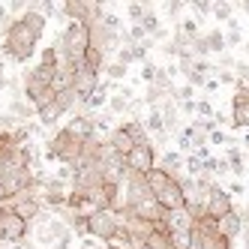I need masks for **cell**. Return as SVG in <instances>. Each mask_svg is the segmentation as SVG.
Listing matches in <instances>:
<instances>
[{"label":"cell","instance_id":"1","mask_svg":"<svg viewBox=\"0 0 249 249\" xmlns=\"http://www.w3.org/2000/svg\"><path fill=\"white\" fill-rule=\"evenodd\" d=\"M42 33L33 30L24 18H15L6 33H3V60H12V63H27L33 57V51H36V42H39Z\"/></svg>","mask_w":249,"mask_h":249},{"label":"cell","instance_id":"2","mask_svg":"<svg viewBox=\"0 0 249 249\" xmlns=\"http://www.w3.org/2000/svg\"><path fill=\"white\" fill-rule=\"evenodd\" d=\"M147 186H150V192H153V198H156V204L162 207L165 213H171V210H183V186H180V177H171V174H165L162 168H153L150 174H147Z\"/></svg>","mask_w":249,"mask_h":249},{"label":"cell","instance_id":"3","mask_svg":"<svg viewBox=\"0 0 249 249\" xmlns=\"http://www.w3.org/2000/svg\"><path fill=\"white\" fill-rule=\"evenodd\" d=\"M57 51H60L63 63H75V60H84V54L90 51V24H78V21H69V24H66V30L60 33Z\"/></svg>","mask_w":249,"mask_h":249},{"label":"cell","instance_id":"4","mask_svg":"<svg viewBox=\"0 0 249 249\" xmlns=\"http://www.w3.org/2000/svg\"><path fill=\"white\" fill-rule=\"evenodd\" d=\"M84 153V138H78L69 126L57 129L48 141V150H45V159L48 162H63V165H72L75 159Z\"/></svg>","mask_w":249,"mask_h":249},{"label":"cell","instance_id":"5","mask_svg":"<svg viewBox=\"0 0 249 249\" xmlns=\"http://www.w3.org/2000/svg\"><path fill=\"white\" fill-rule=\"evenodd\" d=\"M120 213H114V210H96V213H90L87 216V237H93V240H99V243H108L117 231H120Z\"/></svg>","mask_w":249,"mask_h":249},{"label":"cell","instance_id":"6","mask_svg":"<svg viewBox=\"0 0 249 249\" xmlns=\"http://www.w3.org/2000/svg\"><path fill=\"white\" fill-rule=\"evenodd\" d=\"M27 231H30V222H24L9 204L0 207V243H9V246L21 243L27 240Z\"/></svg>","mask_w":249,"mask_h":249},{"label":"cell","instance_id":"7","mask_svg":"<svg viewBox=\"0 0 249 249\" xmlns=\"http://www.w3.org/2000/svg\"><path fill=\"white\" fill-rule=\"evenodd\" d=\"M156 156H159V150L153 147V141H150V144H138V147L126 156V168H129L132 174L147 177V174L156 168Z\"/></svg>","mask_w":249,"mask_h":249},{"label":"cell","instance_id":"8","mask_svg":"<svg viewBox=\"0 0 249 249\" xmlns=\"http://www.w3.org/2000/svg\"><path fill=\"white\" fill-rule=\"evenodd\" d=\"M231 210H234V198H231V192H228L225 186H216V183H213V189H210V195H207V216L219 222L222 216H228Z\"/></svg>","mask_w":249,"mask_h":249},{"label":"cell","instance_id":"9","mask_svg":"<svg viewBox=\"0 0 249 249\" xmlns=\"http://www.w3.org/2000/svg\"><path fill=\"white\" fill-rule=\"evenodd\" d=\"M69 231V225L60 219V216H54V213H51V216H45L39 225H36V243L39 246H54L63 234Z\"/></svg>","mask_w":249,"mask_h":249},{"label":"cell","instance_id":"10","mask_svg":"<svg viewBox=\"0 0 249 249\" xmlns=\"http://www.w3.org/2000/svg\"><path fill=\"white\" fill-rule=\"evenodd\" d=\"M231 123L234 129H249V90H237L231 99Z\"/></svg>","mask_w":249,"mask_h":249},{"label":"cell","instance_id":"11","mask_svg":"<svg viewBox=\"0 0 249 249\" xmlns=\"http://www.w3.org/2000/svg\"><path fill=\"white\" fill-rule=\"evenodd\" d=\"M108 147H111L114 153H120V156H129V153L135 150V141H132V135L123 129V126H117V129H111V135H108Z\"/></svg>","mask_w":249,"mask_h":249},{"label":"cell","instance_id":"12","mask_svg":"<svg viewBox=\"0 0 249 249\" xmlns=\"http://www.w3.org/2000/svg\"><path fill=\"white\" fill-rule=\"evenodd\" d=\"M69 129H72L78 138L90 141V138L96 135V123H93V114H78V117H72V120H69Z\"/></svg>","mask_w":249,"mask_h":249},{"label":"cell","instance_id":"13","mask_svg":"<svg viewBox=\"0 0 249 249\" xmlns=\"http://www.w3.org/2000/svg\"><path fill=\"white\" fill-rule=\"evenodd\" d=\"M216 225H219V234H222L225 240H234V237H240V234H243V222H240V216H237L234 210H231L228 216H222Z\"/></svg>","mask_w":249,"mask_h":249},{"label":"cell","instance_id":"14","mask_svg":"<svg viewBox=\"0 0 249 249\" xmlns=\"http://www.w3.org/2000/svg\"><path fill=\"white\" fill-rule=\"evenodd\" d=\"M108 87H111V81H105V84L99 81V87H96V90H93V96H90V99H87V102H81L87 114H93V111H99V108H102V105H105V102H108Z\"/></svg>","mask_w":249,"mask_h":249},{"label":"cell","instance_id":"15","mask_svg":"<svg viewBox=\"0 0 249 249\" xmlns=\"http://www.w3.org/2000/svg\"><path fill=\"white\" fill-rule=\"evenodd\" d=\"M165 222H168L171 231H192V225H195L186 210H171V213H165Z\"/></svg>","mask_w":249,"mask_h":249},{"label":"cell","instance_id":"16","mask_svg":"<svg viewBox=\"0 0 249 249\" xmlns=\"http://www.w3.org/2000/svg\"><path fill=\"white\" fill-rule=\"evenodd\" d=\"M120 126H123V129H126V132L132 135V141H135V147H138V144H150V138H147V129H144V123H141V120L129 117V120H123Z\"/></svg>","mask_w":249,"mask_h":249},{"label":"cell","instance_id":"17","mask_svg":"<svg viewBox=\"0 0 249 249\" xmlns=\"http://www.w3.org/2000/svg\"><path fill=\"white\" fill-rule=\"evenodd\" d=\"M156 168H162L165 174L177 177V171L183 168V156L177 153V150H168V153H162V159H159V162H156Z\"/></svg>","mask_w":249,"mask_h":249},{"label":"cell","instance_id":"18","mask_svg":"<svg viewBox=\"0 0 249 249\" xmlns=\"http://www.w3.org/2000/svg\"><path fill=\"white\" fill-rule=\"evenodd\" d=\"M9 114H15L21 123H30L33 114H36V108H33L27 99H12V102H9Z\"/></svg>","mask_w":249,"mask_h":249},{"label":"cell","instance_id":"19","mask_svg":"<svg viewBox=\"0 0 249 249\" xmlns=\"http://www.w3.org/2000/svg\"><path fill=\"white\" fill-rule=\"evenodd\" d=\"M225 162H228L231 174H237V177L246 171V165H243V150H240L237 144H228V150H225Z\"/></svg>","mask_w":249,"mask_h":249},{"label":"cell","instance_id":"20","mask_svg":"<svg viewBox=\"0 0 249 249\" xmlns=\"http://www.w3.org/2000/svg\"><path fill=\"white\" fill-rule=\"evenodd\" d=\"M159 111H162L165 132H168V135H171V132H177V114H180V108H177V102H174V99H168V102H165Z\"/></svg>","mask_w":249,"mask_h":249},{"label":"cell","instance_id":"21","mask_svg":"<svg viewBox=\"0 0 249 249\" xmlns=\"http://www.w3.org/2000/svg\"><path fill=\"white\" fill-rule=\"evenodd\" d=\"M204 42H207V51L210 54H225V33L222 30H207L204 33Z\"/></svg>","mask_w":249,"mask_h":249},{"label":"cell","instance_id":"22","mask_svg":"<svg viewBox=\"0 0 249 249\" xmlns=\"http://www.w3.org/2000/svg\"><path fill=\"white\" fill-rule=\"evenodd\" d=\"M126 75H129V66H123V63H117V60L105 63V78H108L111 84H114V81H123Z\"/></svg>","mask_w":249,"mask_h":249},{"label":"cell","instance_id":"23","mask_svg":"<svg viewBox=\"0 0 249 249\" xmlns=\"http://www.w3.org/2000/svg\"><path fill=\"white\" fill-rule=\"evenodd\" d=\"M129 108H132V99H126L123 93H114V96L108 99V111H111V114H126Z\"/></svg>","mask_w":249,"mask_h":249},{"label":"cell","instance_id":"24","mask_svg":"<svg viewBox=\"0 0 249 249\" xmlns=\"http://www.w3.org/2000/svg\"><path fill=\"white\" fill-rule=\"evenodd\" d=\"M141 27H144V33L147 36H153V33L159 30V18H156V12L147 6V12H144V18H141Z\"/></svg>","mask_w":249,"mask_h":249},{"label":"cell","instance_id":"25","mask_svg":"<svg viewBox=\"0 0 249 249\" xmlns=\"http://www.w3.org/2000/svg\"><path fill=\"white\" fill-rule=\"evenodd\" d=\"M102 27H108V30H114V33H123V21L117 18V15L114 12H108V9H105V15H102V21H99Z\"/></svg>","mask_w":249,"mask_h":249},{"label":"cell","instance_id":"26","mask_svg":"<svg viewBox=\"0 0 249 249\" xmlns=\"http://www.w3.org/2000/svg\"><path fill=\"white\" fill-rule=\"evenodd\" d=\"M195 114L204 117V120H213V114H216V111H213V105L207 99H195Z\"/></svg>","mask_w":249,"mask_h":249},{"label":"cell","instance_id":"27","mask_svg":"<svg viewBox=\"0 0 249 249\" xmlns=\"http://www.w3.org/2000/svg\"><path fill=\"white\" fill-rule=\"evenodd\" d=\"M15 126H21V120L18 117H15V114H0V132H12Z\"/></svg>","mask_w":249,"mask_h":249},{"label":"cell","instance_id":"28","mask_svg":"<svg viewBox=\"0 0 249 249\" xmlns=\"http://www.w3.org/2000/svg\"><path fill=\"white\" fill-rule=\"evenodd\" d=\"M147 6H150V3H129V6H126V12H129V18H132L135 24H141V18H144V12H147Z\"/></svg>","mask_w":249,"mask_h":249},{"label":"cell","instance_id":"29","mask_svg":"<svg viewBox=\"0 0 249 249\" xmlns=\"http://www.w3.org/2000/svg\"><path fill=\"white\" fill-rule=\"evenodd\" d=\"M231 12H234V6L225 3V0H222V3H213V15H216L219 21H228V18H231Z\"/></svg>","mask_w":249,"mask_h":249},{"label":"cell","instance_id":"30","mask_svg":"<svg viewBox=\"0 0 249 249\" xmlns=\"http://www.w3.org/2000/svg\"><path fill=\"white\" fill-rule=\"evenodd\" d=\"M192 12L195 15H213V3H210V0H192Z\"/></svg>","mask_w":249,"mask_h":249},{"label":"cell","instance_id":"31","mask_svg":"<svg viewBox=\"0 0 249 249\" xmlns=\"http://www.w3.org/2000/svg\"><path fill=\"white\" fill-rule=\"evenodd\" d=\"M114 60L117 63H123V66H129L135 57H132V48H126V45H120V51H117V54H114Z\"/></svg>","mask_w":249,"mask_h":249},{"label":"cell","instance_id":"32","mask_svg":"<svg viewBox=\"0 0 249 249\" xmlns=\"http://www.w3.org/2000/svg\"><path fill=\"white\" fill-rule=\"evenodd\" d=\"M186 168H189V177H201V156H189V162H186Z\"/></svg>","mask_w":249,"mask_h":249},{"label":"cell","instance_id":"33","mask_svg":"<svg viewBox=\"0 0 249 249\" xmlns=\"http://www.w3.org/2000/svg\"><path fill=\"white\" fill-rule=\"evenodd\" d=\"M156 69H159V66H153L150 60H147L144 66H141V81H147V87L153 84V75H156Z\"/></svg>","mask_w":249,"mask_h":249},{"label":"cell","instance_id":"34","mask_svg":"<svg viewBox=\"0 0 249 249\" xmlns=\"http://www.w3.org/2000/svg\"><path fill=\"white\" fill-rule=\"evenodd\" d=\"M12 24V15H9V6L0 3V33H6V27Z\"/></svg>","mask_w":249,"mask_h":249},{"label":"cell","instance_id":"35","mask_svg":"<svg viewBox=\"0 0 249 249\" xmlns=\"http://www.w3.org/2000/svg\"><path fill=\"white\" fill-rule=\"evenodd\" d=\"M240 39H243V36H240V27L231 24V30L225 33V45H240Z\"/></svg>","mask_w":249,"mask_h":249},{"label":"cell","instance_id":"36","mask_svg":"<svg viewBox=\"0 0 249 249\" xmlns=\"http://www.w3.org/2000/svg\"><path fill=\"white\" fill-rule=\"evenodd\" d=\"M177 147H180V150H192L195 153V147H192V138L180 129V132H177Z\"/></svg>","mask_w":249,"mask_h":249},{"label":"cell","instance_id":"37","mask_svg":"<svg viewBox=\"0 0 249 249\" xmlns=\"http://www.w3.org/2000/svg\"><path fill=\"white\" fill-rule=\"evenodd\" d=\"M180 0H171V3H165V12H168V18H177V15H180Z\"/></svg>","mask_w":249,"mask_h":249},{"label":"cell","instance_id":"38","mask_svg":"<svg viewBox=\"0 0 249 249\" xmlns=\"http://www.w3.org/2000/svg\"><path fill=\"white\" fill-rule=\"evenodd\" d=\"M54 249H72V231H66V234L54 243Z\"/></svg>","mask_w":249,"mask_h":249},{"label":"cell","instance_id":"39","mask_svg":"<svg viewBox=\"0 0 249 249\" xmlns=\"http://www.w3.org/2000/svg\"><path fill=\"white\" fill-rule=\"evenodd\" d=\"M210 144H228V138H225V132H222V129H216V132H210Z\"/></svg>","mask_w":249,"mask_h":249},{"label":"cell","instance_id":"40","mask_svg":"<svg viewBox=\"0 0 249 249\" xmlns=\"http://www.w3.org/2000/svg\"><path fill=\"white\" fill-rule=\"evenodd\" d=\"M177 108H180L183 114H195V99H192V102H180Z\"/></svg>","mask_w":249,"mask_h":249},{"label":"cell","instance_id":"41","mask_svg":"<svg viewBox=\"0 0 249 249\" xmlns=\"http://www.w3.org/2000/svg\"><path fill=\"white\" fill-rule=\"evenodd\" d=\"M204 90H207V93H213V90H219V78H207V84H204Z\"/></svg>","mask_w":249,"mask_h":249},{"label":"cell","instance_id":"42","mask_svg":"<svg viewBox=\"0 0 249 249\" xmlns=\"http://www.w3.org/2000/svg\"><path fill=\"white\" fill-rule=\"evenodd\" d=\"M231 195H243V183H231V186H225Z\"/></svg>","mask_w":249,"mask_h":249},{"label":"cell","instance_id":"43","mask_svg":"<svg viewBox=\"0 0 249 249\" xmlns=\"http://www.w3.org/2000/svg\"><path fill=\"white\" fill-rule=\"evenodd\" d=\"M9 84H12V81L6 78V72H0V90H6V87H9Z\"/></svg>","mask_w":249,"mask_h":249},{"label":"cell","instance_id":"44","mask_svg":"<svg viewBox=\"0 0 249 249\" xmlns=\"http://www.w3.org/2000/svg\"><path fill=\"white\" fill-rule=\"evenodd\" d=\"M30 246H33V243H27V240H21V243H12L9 249H30Z\"/></svg>","mask_w":249,"mask_h":249},{"label":"cell","instance_id":"45","mask_svg":"<svg viewBox=\"0 0 249 249\" xmlns=\"http://www.w3.org/2000/svg\"><path fill=\"white\" fill-rule=\"evenodd\" d=\"M240 237H243V243L249 246V225H243V234H240Z\"/></svg>","mask_w":249,"mask_h":249},{"label":"cell","instance_id":"46","mask_svg":"<svg viewBox=\"0 0 249 249\" xmlns=\"http://www.w3.org/2000/svg\"><path fill=\"white\" fill-rule=\"evenodd\" d=\"M240 9H243V12L249 15V0H243V3H240Z\"/></svg>","mask_w":249,"mask_h":249},{"label":"cell","instance_id":"47","mask_svg":"<svg viewBox=\"0 0 249 249\" xmlns=\"http://www.w3.org/2000/svg\"><path fill=\"white\" fill-rule=\"evenodd\" d=\"M243 141H246V144H249V132H246V135H243Z\"/></svg>","mask_w":249,"mask_h":249},{"label":"cell","instance_id":"48","mask_svg":"<svg viewBox=\"0 0 249 249\" xmlns=\"http://www.w3.org/2000/svg\"><path fill=\"white\" fill-rule=\"evenodd\" d=\"M246 54H249V39H246Z\"/></svg>","mask_w":249,"mask_h":249},{"label":"cell","instance_id":"49","mask_svg":"<svg viewBox=\"0 0 249 249\" xmlns=\"http://www.w3.org/2000/svg\"><path fill=\"white\" fill-rule=\"evenodd\" d=\"M168 249H174V246H168Z\"/></svg>","mask_w":249,"mask_h":249},{"label":"cell","instance_id":"50","mask_svg":"<svg viewBox=\"0 0 249 249\" xmlns=\"http://www.w3.org/2000/svg\"><path fill=\"white\" fill-rule=\"evenodd\" d=\"M0 36H3V33H0Z\"/></svg>","mask_w":249,"mask_h":249}]
</instances>
